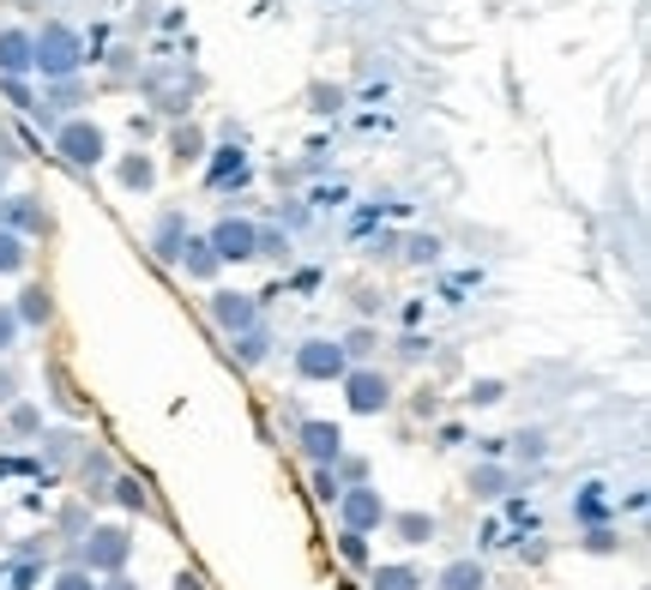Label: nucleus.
<instances>
[{
  "label": "nucleus",
  "mask_w": 651,
  "mask_h": 590,
  "mask_svg": "<svg viewBox=\"0 0 651 590\" xmlns=\"http://www.w3.org/2000/svg\"><path fill=\"white\" fill-rule=\"evenodd\" d=\"M151 248H158V260H182V248H187V223H182V217H163V223H158V236H151Z\"/></svg>",
  "instance_id": "nucleus-13"
},
{
  "label": "nucleus",
  "mask_w": 651,
  "mask_h": 590,
  "mask_svg": "<svg viewBox=\"0 0 651 590\" xmlns=\"http://www.w3.org/2000/svg\"><path fill=\"white\" fill-rule=\"evenodd\" d=\"M0 73L7 79L31 73V31H0Z\"/></svg>",
  "instance_id": "nucleus-11"
},
{
  "label": "nucleus",
  "mask_w": 651,
  "mask_h": 590,
  "mask_svg": "<svg viewBox=\"0 0 651 590\" xmlns=\"http://www.w3.org/2000/svg\"><path fill=\"white\" fill-rule=\"evenodd\" d=\"M0 182H7V163H0Z\"/></svg>",
  "instance_id": "nucleus-32"
},
{
  "label": "nucleus",
  "mask_w": 651,
  "mask_h": 590,
  "mask_svg": "<svg viewBox=\"0 0 651 590\" xmlns=\"http://www.w3.org/2000/svg\"><path fill=\"white\" fill-rule=\"evenodd\" d=\"M12 343H19V314L0 307V350H12Z\"/></svg>",
  "instance_id": "nucleus-25"
},
{
  "label": "nucleus",
  "mask_w": 651,
  "mask_h": 590,
  "mask_svg": "<svg viewBox=\"0 0 651 590\" xmlns=\"http://www.w3.org/2000/svg\"><path fill=\"white\" fill-rule=\"evenodd\" d=\"M55 145H61V157H67V163H79V170L104 163V133H97L91 121H67V127L55 133Z\"/></svg>",
  "instance_id": "nucleus-3"
},
{
  "label": "nucleus",
  "mask_w": 651,
  "mask_h": 590,
  "mask_svg": "<svg viewBox=\"0 0 651 590\" xmlns=\"http://www.w3.org/2000/svg\"><path fill=\"white\" fill-rule=\"evenodd\" d=\"M368 343H375V331H350V343H344V356H368Z\"/></svg>",
  "instance_id": "nucleus-29"
},
{
  "label": "nucleus",
  "mask_w": 651,
  "mask_h": 590,
  "mask_svg": "<svg viewBox=\"0 0 651 590\" xmlns=\"http://www.w3.org/2000/svg\"><path fill=\"white\" fill-rule=\"evenodd\" d=\"M121 182H127V187H151V163H145V157H127V163H121Z\"/></svg>",
  "instance_id": "nucleus-22"
},
{
  "label": "nucleus",
  "mask_w": 651,
  "mask_h": 590,
  "mask_svg": "<svg viewBox=\"0 0 651 590\" xmlns=\"http://www.w3.org/2000/svg\"><path fill=\"white\" fill-rule=\"evenodd\" d=\"M97 590H104V584H97ZM109 590H133V584H127V579H109Z\"/></svg>",
  "instance_id": "nucleus-31"
},
{
  "label": "nucleus",
  "mask_w": 651,
  "mask_h": 590,
  "mask_svg": "<svg viewBox=\"0 0 651 590\" xmlns=\"http://www.w3.org/2000/svg\"><path fill=\"white\" fill-rule=\"evenodd\" d=\"M416 584H423V579H416L411 567H380L375 572V590H416Z\"/></svg>",
  "instance_id": "nucleus-19"
},
{
  "label": "nucleus",
  "mask_w": 651,
  "mask_h": 590,
  "mask_svg": "<svg viewBox=\"0 0 651 590\" xmlns=\"http://www.w3.org/2000/svg\"><path fill=\"white\" fill-rule=\"evenodd\" d=\"M302 452H308L314 465H338V452H344V434L332 428V422H308V428H302Z\"/></svg>",
  "instance_id": "nucleus-8"
},
{
  "label": "nucleus",
  "mask_w": 651,
  "mask_h": 590,
  "mask_svg": "<svg viewBox=\"0 0 651 590\" xmlns=\"http://www.w3.org/2000/svg\"><path fill=\"white\" fill-rule=\"evenodd\" d=\"M85 560H91V572H115L127 560V531H97L85 543Z\"/></svg>",
  "instance_id": "nucleus-10"
},
{
  "label": "nucleus",
  "mask_w": 651,
  "mask_h": 590,
  "mask_svg": "<svg viewBox=\"0 0 651 590\" xmlns=\"http://www.w3.org/2000/svg\"><path fill=\"white\" fill-rule=\"evenodd\" d=\"M0 397H12V374H0Z\"/></svg>",
  "instance_id": "nucleus-30"
},
{
  "label": "nucleus",
  "mask_w": 651,
  "mask_h": 590,
  "mask_svg": "<svg viewBox=\"0 0 651 590\" xmlns=\"http://www.w3.org/2000/svg\"><path fill=\"white\" fill-rule=\"evenodd\" d=\"M0 229H12V236H43L48 229V211L36 199H0Z\"/></svg>",
  "instance_id": "nucleus-7"
},
{
  "label": "nucleus",
  "mask_w": 651,
  "mask_h": 590,
  "mask_svg": "<svg viewBox=\"0 0 651 590\" xmlns=\"http://www.w3.org/2000/svg\"><path fill=\"white\" fill-rule=\"evenodd\" d=\"M296 374L302 380H344L350 374V356H344V343H332V338H308L296 350Z\"/></svg>",
  "instance_id": "nucleus-2"
},
{
  "label": "nucleus",
  "mask_w": 651,
  "mask_h": 590,
  "mask_svg": "<svg viewBox=\"0 0 651 590\" xmlns=\"http://www.w3.org/2000/svg\"><path fill=\"white\" fill-rule=\"evenodd\" d=\"M265 350H272V331H265V326L236 331V356H241V362H265Z\"/></svg>",
  "instance_id": "nucleus-16"
},
{
  "label": "nucleus",
  "mask_w": 651,
  "mask_h": 590,
  "mask_svg": "<svg viewBox=\"0 0 651 590\" xmlns=\"http://www.w3.org/2000/svg\"><path fill=\"white\" fill-rule=\"evenodd\" d=\"M175 265H187V277H217V265H224V260L211 253L206 236H187V248H182V260H175Z\"/></svg>",
  "instance_id": "nucleus-12"
},
{
  "label": "nucleus",
  "mask_w": 651,
  "mask_h": 590,
  "mask_svg": "<svg viewBox=\"0 0 651 590\" xmlns=\"http://www.w3.org/2000/svg\"><path fill=\"white\" fill-rule=\"evenodd\" d=\"M211 319L236 338V331H248V326H260V302L253 295H241V289H217L211 295Z\"/></svg>",
  "instance_id": "nucleus-5"
},
{
  "label": "nucleus",
  "mask_w": 651,
  "mask_h": 590,
  "mask_svg": "<svg viewBox=\"0 0 651 590\" xmlns=\"http://www.w3.org/2000/svg\"><path fill=\"white\" fill-rule=\"evenodd\" d=\"M31 265V248H24V236H12V229H0V272H24Z\"/></svg>",
  "instance_id": "nucleus-15"
},
{
  "label": "nucleus",
  "mask_w": 651,
  "mask_h": 590,
  "mask_svg": "<svg viewBox=\"0 0 651 590\" xmlns=\"http://www.w3.org/2000/svg\"><path fill=\"white\" fill-rule=\"evenodd\" d=\"M338 512L350 531H375V524H387V500H380L375 489H344L338 494Z\"/></svg>",
  "instance_id": "nucleus-6"
},
{
  "label": "nucleus",
  "mask_w": 651,
  "mask_h": 590,
  "mask_svg": "<svg viewBox=\"0 0 651 590\" xmlns=\"http://www.w3.org/2000/svg\"><path fill=\"white\" fill-rule=\"evenodd\" d=\"M55 590H97V584H91V572H61Z\"/></svg>",
  "instance_id": "nucleus-28"
},
{
  "label": "nucleus",
  "mask_w": 651,
  "mask_h": 590,
  "mask_svg": "<svg viewBox=\"0 0 651 590\" xmlns=\"http://www.w3.org/2000/svg\"><path fill=\"white\" fill-rule=\"evenodd\" d=\"M392 531H399V543H428L434 518H428V512H404V518H392Z\"/></svg>",
  "instance_id": "nucleus-18"
},
{
  "label": "nucleus",
  "mask_w": 651,
  "mask_h": 590,
  "mask_svg": "<svg viewBox=\"0 0 651 590\" xmlns=\"http://www.w3.org/2000/svg\"><path fill=\"white\" fill-rule=\"evenodd\" d=\"M314 494H321V500H338V494H344V489H338V470H326V465L314 470Z\"/></svg>",
  "instance_id": "nucleus-24"
},
{
  "label": "nucleus",
  "mask_w": 651,
  "mask_h": 590,
  "mask_svg": "<svg viewBox=\"0 0 651 590\" xmlns=\"http://www.w3.org/2000/svg\"><path fill=\"white\" fill-rule=\"evenodd\" d=\"M211 253L217 260H253V241H260V223H248V217H224V223L211 229Z\"/></svg>",
  "instance_id": "nucleus-4"
},
{
  "label": "nucleus",
  "mask_w": 651,
  "mask_h": 590,
  "mask_svg": "<svg viewBox=\"0 0 651 590\" xmlns=\"http://www.w3.org/2000/svg\"><path fill=\"white\" fill-rule=\"evenodd\" d=\"M387 397H392V386H387V374H350V409H362V416H375V409H387Z\"/></svg>",
  "instance_id": "nucleus-9"
},
{
  "label": "nucleus",
  "mask_w": 651,
  "mask_h": 590,
  "mask_svg": "<svg viewBox=\"0 0 651 590\" xmlns=\"http://www.w3.org/2000/svg\"><path fill=\"white\" fill-rule=\"evenodd\" d=\"M55 109H67V114L79 109V85H67V79H61V85H55Z\"/></svg>",
  "instance_id": "nucleus-27"
},
{
  "label": "nucleus",
  "mask_w": 651,
  "mask_h": 590,
  "mask_svg": "<svg viewBox=\"0 0 651 590\" xmlns=\"http://www.w3.org/2000/svg\"><path fill=\"white\" fill-rule=\"evenodd\" d=\"M12 314H19V326H43V319H48V289H43V284L19 289V302H12Z\"/></svg>",
  "instance_id": "nucleus-14"
},
{
  "label": "nucleus",
  "mask_w": 651,
  "mask_h": 590,
  "mask_svg": "<svg viewBox=\"0 0 651 590\" xmlns=\"http://www.w3.org/2000/svg\"><path fill=\"white\" fill-rule=\"evenodd\" d=\"M175 157H182V163L206 157V139H199V133H194V127H187V133H175Z\"/></svg>",
  "instance_id": "nucleus-21"
},
{
  "label": "nucleus",
  "mask_w": 651,
  "mask_h": 590,
  "mask_svg": "<svg viewBox=\"0 0 651 590\" xmlns=\"http://www.w3.org/2000/svg\"><path fill=\"white\" fill-rule=\"evenodd\" d=\"M85 61H91L85 55V36L61 19H48L43 31L31 36V73H43V79H73Z\"/></svg>",
  "instance_id": "nucleus-1"
},
{
  "label": "nucleus",
  "mask_w": 651,
  "mask_h": 590,
  "mask_svg": "<svg viewBox=\"0 0 651 590\" xmlns=\"http://www.w3.org/2000/svg\"><path fill=\"white\" fill-rule=\"evenodd\" d=\"M470 489H477V494H507V477H501V470H477Z\"/></svg>",
  "instance_id": "nucleus-23"
},
{
  "label": "nucleus",
  "mask_w": 651,
  "mask_h": 590,
  "mask_svg": "<svg viewBox=\"0 0 651 590\" xmlns=\"http://www.w3.org/2000/svg\"><path fill=\"white\" fill-rule=\"evenodd\" d=\"M344 560H368V543H362V531H344Z\"/></svg>",
  "instance_id": "nucleus-26"
},
{
  "label": "nucleus",
  "mask_w": 651,
  "mask_h": 590,
  "mask_svg": "<svg viewBox=\"0 0 651 590\" xmlns=\"http://www.w3.org/2000/svg\"><path fill=\"white\" fill-rule=\"evenodd\" d=\"M441 260V236H411V265H434Z\"/></svg>",
  "instance_id": "nucleus-20"
},
{
  "label": "nucleus",
  "mask_w": 651,
  "mask_h": 590,
  "mask_svg": "<svg viewBox=\"0 0 651 590\" xmlns=\"http://www.w3.org/2000/svg\"><path fill=\"white\" fill-rule=\"evenodd\" d=\"M441 590H482V567L477 560H458V567L441 572Z\"/></svg>",
  "instance_id": "nucleus-17"
}]
</instances>
